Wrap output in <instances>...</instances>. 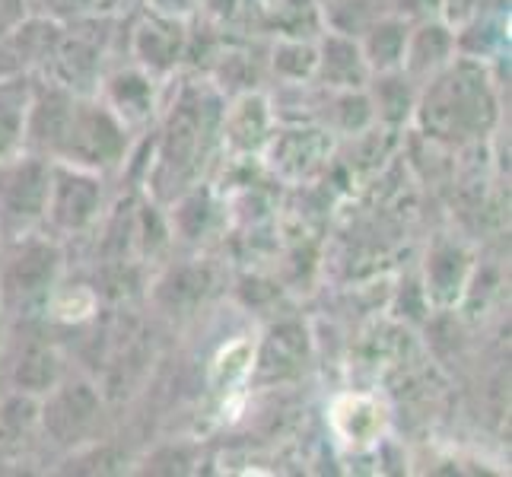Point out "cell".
Returning a JSON list of instances; mask_svg holds the SVG:
<instances>
[{"label": "cell", "mask_w": 512, "mask_h": 477, "mask_svg": "<svg viewBox=\"0 0 512 477\" xmlns=\"http://www.w3.org/2000/svg\"><path fill=\"white\" fill-rule=\"evenodd\" d=\"M331 423H334V433H338L347 446H369L379 439L385 417H382L379 401L363 398V395H347L341 401H334Z\"/></svg>", "instance_id": "6da1fadb"}]
</instances>
